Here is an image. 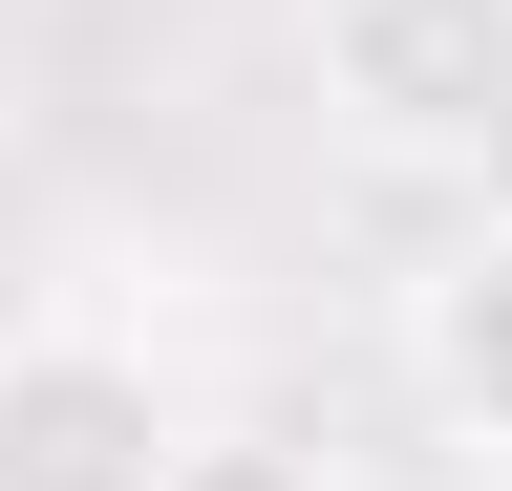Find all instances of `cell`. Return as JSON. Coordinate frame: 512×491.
Returning <instances> with one entry per match:
<instances>
[{"label": "cell", "mask_w": 512, "mask_h": 491, "mask_svg": "<svg viewBox=\"0 0 512 491\" xmlns=\"http://www.w3.org/2000/svg\"><path fill=\"white\" fill-rule=\"evenodd\" d=\"M299 43L384 171H512V0H299Z\"/></svg>", "instance_id": "6da1fadb"}, {"label": "cell", "mask_w": 512, "mask_h": 491, "mask_svg": "<svg viewBox=\"0 0 512 491\" xmlns=\"http://www.w3.org/2000/svg\"><path fill=\"white\" fill-rule=\"evenodd\" d=\"M171 385H150V342H107V321H22L0 342V491H150L171 470Z\"/></svg>", "instance_id": "7a4b0ae2"}, {"label": "cell", "mask_w": 512, "mask_h": 491, "mask_svg": "<svg viewBox=\"0 0 512 491\" xmlns=\"http://www.w3.org/2000/svg\"><path fill=\"white\" fill-rule=\"evenodd\" d=\"M406 385H427V427L470 470H512V214L448 235V257L406 278Z\"/></svg>", "instance_id": "3957f363"}, {"label": "cell", "mask_w": 512, "mask_h": 491, "mask_svg": "<svg viewBox=\"0 0 512 491\" xmlns=\"http://www.w3.org/2000/svg\"><path fill=\"white\" fill-rule=\"evenodd\" d=\"M150 491H342L320 449H278V427H171V470Z\"/></svg>", "instance_id": "277c9868"}]
</instances>
